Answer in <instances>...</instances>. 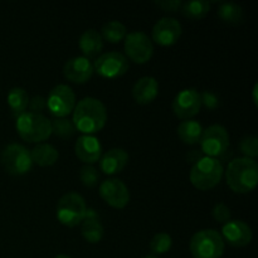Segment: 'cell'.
<instances>
[{
    "label": "cell",
    "mask_w": 258,
    "mask_h": 258,
    "mask_svg": "<svg viewBox=\"0 0 258 258\" xmlns=\"http://www.w3.org/2000/svg\"><path fill=\"white\" fill-rule=\"evenodd\" d=\"M100 170L107 175H115L121 173L128 163V154L123 149L115 148L108 150L101 156Z\"/></svg>",
    "instance_id": "obj_18"
},
{
    "label": "cell",
    "mask_w": 258,
    "mask_h": 258,
    "mask_svg": "<svg viewBox=\"0 0 258 258\" xmlns=\"http://www.w3.org/2000/svg\"><path fill=\"white\" fill-rule=\"evenodd\" d=\"M201 93L196 88H185L181 90L174 97L173 112L180 120H193L201 111Z\"/></svg>",
    "instance_id": "obj_12"
},
{
    "label": "cell",
    "mask_w": 258,
    "mask_h": 258,
    "mask_svg": "<svg viewBox=\"0 0 258 258\" xmlns=\"http://www.w3.org/2000/svg\"><path fill=\"white\" fill-rule=\"evenodd\" d=\"M171 246H173V239L168 233L155 234L150 242V249L154 254H164L166 252L170 251Z\"/></svg>",
    "instance_id": "obj_29"
},
{
    "label": "cell",
    "mask_w": 258,
    "mask_h": 258,
    "mask_svg": "<svg viewBox=\"0 0 258 258\" xmlns=\"http://www.w3.org/2000/svg\"><path fill=\"white\" fill-rule=\"evenodd\" d=\"M212 216L218 223L224 224L231 221V209L224 203H217L212 209Z\"/></svg>",
    "instance_id": "obj_32"
},
{
    "label": "cell",
    "mask_w": 258,
    "mask_h": 258,
    "mask_svg": "<svg viewBox=\"0 0 258 258\" xmlns=\"http://www.w3.org/2000/svg\"><path fill=\"white\" fill-rule=\"evenodd\" d=\"M143 258H158V257H155V256H146V257H143Z\"/></svg>",
    "instance_id": "obj_38"
},
{
    "label": "cell",
    "mask_w": 258,
    "mask_h": 258,
    "mask_svg": "<svg viewBox=\"0 0 258 258\" xmlns=\"http://www.w3.org/2000/svg\"><path fill=\"white\" fill-rule=\"evenodd\" d=\"M54 258H71V257L67 256V254H58V256H55Z\"/></svg>",
    "instance_id": "obj_37"
},
{
    "label": "cell",
    "mask_w": 258,
    "mask_h": 258,
    "mask_svg": "<svg viewBox=\"0 0 258 258\" xmlns=\"http://www.w3.org/2000/svg\"><path fill=\"white\" fill-rule=\"evenodd\" d=\"M87 209L83 197L71 191L58 201L57 218L63 226L73 228L82 223L87 214Z\"/></svg>",
    "instance_id": "obj_6"
},
{
    "label": "cell",
    "mask_w": 258,
    "mask_h": 258,
    "mask_svg": "<svg viewBox=\"0 0 258 258\" xmlns=\"http://www.w3.org/2000/svg\"><path fill=\"white\" fill-rule=\"evenodd\" d=\"M159 95L158 81L150 76L141 77L133 87V97L139 105H149Z\"/></svg>",
    "instance_id": "obj_19"
},
{
    "label": "cell",
    "mask_w": 258,
    "mask_h": 258,
    "mask_svg": "<svg viewBox=\"0 0 258 258\" xmlns=\"http://www.w3.org/2000/svg\"><path fill=\"white\" fill-rule=\"evenodd\" d=\"M223 175V165L218 159L203 156L191 166L189 179L198 190L206 191L218 185Z\"/></svg>",
    "instance_id": "obj_3"
},
{
    "label": "cell",
    "mask_w": 258,
    "mask_h": 258,
    "mask_svg": "<svg viewBox=\"0 0 258 258\" xmlns=\"http://www.w3.org/2000/svg\"><path fill=\"white\" fill-rule=\"evenodd\" d=\"M239 150L244 158L256 159L258 156V139L254 135H248L243 138L239 143Z\"/></svg>",
    "instance_id": "obj_30"
},
{
    "label": "cell",
    "mask_w": 258,
    "mask_h": 258,
    "mask_svg": "<svg viewBox=\"0 0 258 258\" xmlns=\"http://www.w3.org/2000/svg\"><path fill=\"white\" fill-rule=\"evenodd\" d=\"M78 45H80L83 57L90 59L101 54L103 49V39L97 30L87 29L80 37Z\"/></svg>",
    "instance_id": "obj_21"
},
{
    "label": "cell",
    "mask_w": 258,
    "mask_h": 258,
    "mask_svg": "<svg viewBox=\"0 0 258 258\" xmlns=\"http://www.w3.org/2000/svg\"><path fill=\"white\" fill-rule=\"evenodd\" d=\"M222 238L224 243H228L229 246L242 248L251 243L252 241V229L246 222L243 221H229L223 224L222 227Z\"/></svg>",
    "instance_id": "obj_15"
},
{
    "label": "cell",
    "mask_w": 258,
    "mask_h": 258,
    "mask_svg": "<svg viewBox=\"0 0 258 258\" xmlns=\"http://www.w3.org/2000/svg\"><path fill=\"white\" fill-rule=\"evenodd\" d=\"M95 73L93 63L90 59L82 57H73L68 59L63 66V75L70 82L83 85L88 82Z\"/></svg>",
    "instance_id": "obj_16"
},
{
    "label": "cell",
    "mask_w": 258,
    "mask_h": 258,
    "mask_svg": "<svg viewBox=\"0 0 258 258\" xmlns=\"http://www.w3.org/2000/svg\"><path fill=\"white\" fill-rule=\"evenodd\" d=\"M211 10V3L206 0H194L185 2L181 5V12L186 18L191 20H199L206 17Z\"/></svg>",
    "instance_id": "obj_27"
},
{
    "label": "cell",
    "mask_w": 258,
    "mask_h": 258,
    "mask_svg": "<svg viewBox=\"0 0 258 258\" xmlns=\"http://www.w3.org/2000/svg\"><path fill=\"white\" fill-rule=\"evenodd\" d=\"M50 126H52V134L60 139H70L75 135L76 130L75 125L71 120L67 117L63 118H54L50 121Z\"/></svg>",
    "instance_id": "obj_28"
},
{
    "label": "cell",
    "mask_w": 258,
    "mask_h": 258,
    "mask_svg": "<svg viewBox=\"0 0 258 258\" xmlns=\"http://www.w3.org/2000/svg\"><path fill=\"white\" fill-rule=\"evenodd\" d=\"M7 101L10 111H12L13 116L15 118L23 115L27 110L28 105H29V97H28L27 91L22 87H13L8 92Z\"/></svg>",
    "instance_id": "obj_24"
},
{
    "label": "cell",
    "mask_w": 258,
    "mask_h": 258,
    "mask_svg": "<svg viewBox=\"0 0 258 258\" xmlns=\"http://www.w3.org/2000/svg\"><path fill=\"white\" fill-rule=\"evenodd\" d=\"M15 126L20 138L30 144H42L52 135L50 120L43 113L24 112L17 117Z\"/></svg>",
    "instance_id": "obj_4"
},
{
    "label": "cell",
    "mask_w": 258,
    "mask_h": 258,
    "mask_svg": "<svg viewBox=\"0 0 258 258\" xmlns=\"http://www.w3.org/2000/svg\"><path fill=\"white\" fill-rule=\"evenodd\" d=\"M155 4L165 12H178L181 9L183 2H180V0H163V2H156Z\"/></svg>",
    "instance_id": "obj_35"
},
{
    "label": "cell",
    "mask_w": 258,
    "mask_h": 258,
    "mask_svg": "<svg viewBox=\"0 0 258 258\" xmlns=\"http://www.w3.org/2000/svg\"><path fill=\"white\" fill-rule=\"evenodd\" d=\"M81 233L88 243H98L103 237V226L100 221L97 212L93 209H87L86 218L83 219Z\"/></svg>",
    "instance_id": "obj_20"
},
{
    "label": "cell",
    "mask_w": 258,
    "mask_h": 258,
    "mask_svg": "<svg viewBox=\"0 0 258 258\" xmlns=\"http://www.w3.org/2000/svg\"><path fill=\"white\" fill-rule=\"evenodd\" d=\"M257 88H258V86L256 83V85H254V87H253V102H254V105H256V106H257Z\"/></svg>",
    "instance_id": "obj_36"
},
{
    "label": "cell",
    "mask_w": 258,
    "mask_h": 258,
    "mask_svg": "<svg viewBox=\"0 0 258 258\" xmlns=\"http://www.w3.org/2000/svg\"><path fill=\"white\" fill-rule=\"evenodd\" d=\"M28 107L30 108V112L42 115L43 111L47 108V98L43 97V96H34L32 100H29Z\"/></svg>",
    "instance_id": "obj_34"
},
{
    "label": "cell",
    "mask_w": 258,
    "mask_h": 258,
    "mask_svg": "<svg viewBox=\"0 0 258 258\" xmlns=\"http://www.w3.org/2000/svg\"><path fill=\"white\" fill-rule=\"evenodd\" d=\"M80 179L86 188H95L100 180V173L92 165H85L80 171Z\"/></svg>",
    "instance_id": "obj_31"
},
{
    "label": "cell",
    "mask_w": 258,
    "mask_h": 258,
    "mask_svg": "<svg viewBox=\"0 0 258 258\" xmlns=\"http://www.w3.org/2000/svg\"><path fill=\"white\" fill-rule=\"evenodd\" d=\"M128 60L122 53L107 52L98 55L93 63V70L98 76L108 80L118 78L128 71Z\"/></svg>",
    "instance_id": "obj_11"
},
{
    "label": "cell",
    "mask_w": 258,
    "mask_h": 258,
    "mask_svg": "<svg viewBox=\"0 0 258 258\" xmlns=\"http://www.w3.org/2000/svg\"><path fill=\"white\" fill-rule=\"evenodd\" d=\"M189 248L194 258H221L226 243L216 229H202L191 237Z\"/></svg>",
    "instance_id": "obj_5"
},
{
    "label": "cell",
    "mask_w": 258,
    "mask_h": 258,
    "mask_svg": "<svg viewBox=\"0 0 258 258\" xmlns=\"http://www.w3.org/2000/svg\"><path fill=\"white\" fill-rule=\"evenodd\" d=\"M153 40L161 47L174 45L181 37V24L174 18H161L153 28Z\"/></svg>",
    "instance_id": "obj_14"
},
{
    "label": "cell",
    "mask_w": 258,
    "mask_h": 258,
    "mask_svg": "<svg viewBox=\"0 0 258 258\" xmlns=\"http://www.w3.org/2000/svg\"><path fill=\"white\" fill-rule=\"evenodd\" d=\"M218 17L227 24H241L244 20L243 8L236 3H222L218 8Z\"/></svg>",
    "instance_id": "obj_25"
},
{
    "label": "cell",
    "mask_w": 258,
    "mask_h": 258,
    "mask_svg": "<svg viewBox=\"0 0 258 258\" xmlns=\"http://www.w3.org/2000/svg\"><path fill=\"white\" fill-rule=\"evenodd\" d=\"M201 103L207 110L213 111L219 107V98L216 93L211 92V91H204L201 93Z\"/></svg>",
    "instance_id": "obj_33"
},
{
    "label": "cell",
    "mask_w": 258,
    "mask_h": 258,
    "mask_svg": "<svg viewBox=\"0 0 258 258\" xmlns=\"http://www.w3.org/2000/svg\"><path fill=\"white\" fill-rule=\"evenodd\" d=\"M126 58L138 64H144L151 59L154 54L153 40L144 32H131L125 37Z\"/></svg>",
    "instance_id": "obj_9"
},
{
    "label": "cell",
    "mask_w": 258,
    "mask_h": 258,
    "mask_svg": "<svg viewBox=\"0 0 258 258\" xmlns=\"http://www.w3.org/2000/svg\"><path fill=\"white\" fill-rule=\"evenodd\" d=\"M73 125L83 135H93L102 130L107 122L106 106L98 98L85 97L73 110Z\"/></svg>",
    "instance_id": "obj_1"
},
{
    "label": "cell",
    "mask_w": 258,
    "mask_h": 258,
    "mask_svg": "<svg viewBox=\"0 0 258 258\" xmlns=\"http://www.w3.org/2000/svg\"><path fill=\"white\" fill-rule=\"evenodd\" d=\"M100 196L110 207L123 209L130 202V191L126 184L117 178L107 179L100 185Z\"/></svg>",
    "instance_id": "obj_13"
},
{
    "label": "cell",
    "mask_w": 258,
    "mask_h": 258,
    "mask_svg": "<svg viewBox=\"0 0 258 258\" xmlns=\"http://www.w3.org/2000/svg\"><path fill=\"white\" fill-rule=\"evenodd\" d=\"M127 35V28L118 20H111L107 22L101 29V37L103 40H107L108 43H118L125 39Z\"/></svg>",
    "instance_id": "obj_26"
},
{
    "label": "cell",
    "mask_w": 258,
    "mask_h": 258,
    "mask_svg": "<svg viewBox=\"0 0 258 258\" xmlns=\"http://www.w3.org/2000/svg\"><path fill=\"white\" fill-rule=\"evenodd\" d=\"M76 95L67 85H57L50 90L47 98V108L55 118L67 117L76 107Z\"/></svg>",
    "instance_id": "obj_8"
},
{
    "label": "cell",
    "mask_w": 258,
    "mask_h": 258,
    "mask_svg": "<svg viewBox=\"0 0 258 258\" xmlns=\"http://www.w3.org/2000/svg\"><path fill=\"white\" fill-rule=\"evenodd\" d=\"M30 156H32L33 164L45 168V166H52L57 163L59 153L50 144L42 143L37 144V146L30 151Z\"/></svg>",
    "instance_id": "obj_22"
},
{
    "label": "cell",
    "mask_w": 258,
    "mask_h": 258,
    "mask_svg": "<svg viewBox=\"0 0 258 258\" xmlns=\"http://www.w3.org/2000/svg\"><path fill=\"white\" fill-rule=\"evenodd\" d=\"M226 173L227 185L238 194L254 190L258 183V164L248 158H236L228 164Z\"/></svg>",
    "instance_id": "obj_2"
},
{
    "label": "cell",
    "mask_w": 258,
    "mask_h": 258,
    "mask_svg": "<svg viewBox=\"0 0 258 258\" xmlns=\"http://www.w3.org/2000/svg\"><path fill=\"white\" fill-rule=\"evenodd\" d=\"M75 153L82 163L86 165H92L102 156V145L96 136L82 135L76 141Z\"/></svg>",
    "instance_id": "obj_17"
},
{
    "label": "cell",
    "mask_w": 258,
    "mask_h": 258,
    "mask_svg": "<svg viewBox=\"0 0 258 258\" xmlns=\"http://www.w3.org/2000/svg\"><path fill=\"white\" fill-rule=\"evenodd\" d=\"M201 148L204 156L216 158L227 151L229 146V134L222 125H212L203 130L201 138Z\"/></svg>",
    "instance_id": "obj_10"
},
{
    "label": "cell",
    "mask_w": 258,
    "mask_h": 258,
    "mask_svg": "<svg viewBox=\"0 0 258 258\" xmlns=\"http://www.w3.org/2000/svg\"><path fill=\"white\" fill-rule=\"evenodd\" d=\"M178 136L186 145H196L201 141L203 127L196 120H186L178 126Z\"/></svg>",
    "instance_id": "obj_23"
},
{
    "label": "cell",
    "mask_w": 258,
    "mask_h": 258,
    "mask_svg": "<svg viewBox=\"0 0 258 258\" xmlns=\"http://www.w3.org/2000/svg\"><path fill=\"white\" fill-rule=\"evenodd\" d=\"M2 165L12 175H24L32 170L30 151L20 144H9L2 151Z\"/></svg>",
    "instance_id": "obj_7"
}]
</instances>
